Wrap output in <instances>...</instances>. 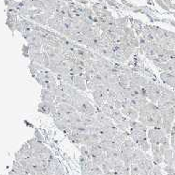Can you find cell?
Returning <instances> with one entry per match:
<instances>
[{
    "label": "cell",
    "instance_id": "277c9868",
    "mask_svg": "<svg viewBox=\"0 0 175 175\" xmlns=\"http://www.w3.org/2000/svg\"><path fill=\"white\" fill-rule=\"evenodd\" d=\"M41 101H46V102H53L55 100V95L53 94V92L48 90L46 88H43L41 90Z\"/></svg>",
    "mask_w": 175,
    "mask_h": 175
},
{
    "label": "cell",
    "instance_id": "d6986e66",
    "mask_svg": "<svg viewBox=\"0 0 175 175\" xmlns=\"http://www.w3.org/2000/svg\"><path fill=\"white\" fill-rule=\"evenodd\" d=\"M169 24H171L173 27H175V20H169Z\"/></svg>",
    "mask_w": 175,
    "mask_h": 175
},
{
    "label": "cell",
    "instance_id": "8fae6325",
    "mask_svg": "<svg viewBox=\"0 0 175 175\" xmlns=\"http://www.w3.org/2000/svg\"><path fill=\"white\" fill-rule=\"evenodd\" d=\"M52 116H53V119H56V120H62V119H64V118L67 117V115H66V114H65L62 111L58 110V109H57L56 112L54 113L53 115H52Z\"/></svg>",
    "mask_w": 175,
    "mask_h": 175
},
{
    "label": "cell",
    "instance_id": "7a4b0ae2",
    "mask_svg": "<svg viewBox=\"0 0 175 175\" xmlns=\"http://www.w3.org/2000/svg\"><path fill=\"white\" fill-rule=\"evenodd\" d=\"M129 80H130L131 83H134V84L140 85L141 87H144V86H146L147 84H148L150 79L148 77H146V76L140 75V74H138V73H134L133 76Z\"/></svg>",
    "mask_w": 175,
    "mask_h": 175
},
{
    "label": "cell",
    "instance_id": "30bf717a",
    "mask_svg": "<svg viewBox=\"0 0 175 175\" xmlns=\"http://www.w3.org/2000/svg\"><path fill=\"white\" fill-rule=\"evenodd\" d=\"M119 84H121L123 87H127L129 86V83H130V80L127 77V75H125L123 73H120L119 74Z\"/></svg>",
    "mask_w": 175,
    "mask_h": 175
},
{
    "label": "cell",
    "instance_id": "4fadbf2b",
    "mask_svg": "<svg viewBox=\"0 0 175 175\" xmlns=\"http://www.w3.org/2000/svg\"><path fill=\"white\" fill-rule=\"evenodd\" d=\"M129 44L131 47H133L135 49H138L140 47V42H139V39H138V37H135V39H132V40H129Z\"/></svg>",
    "mask_w": 175,
    "mask_h": 175
},
{
    "label": "cell",
    "instance_id": "5b68a950",
    "mask_svg": "<svg viewBox=\"0 0 175 175\" xmlns=\"http://www.w3.org/2000/svg\"><path fill=\"white\" fill-rule=\"evenodd\" d=\"M164 163L166 165L173 166V150L172 149H167L164 153Z\"/></svg>",
    "mask_w": 175,
    "mask_h": 175
},
{
    "label": "cell",
    "instance_id": "7c38bea8",
    "mask_svg": "<svg viewBox=\"0 0 175 175\" xmlns=\"http://www.w3.org/2000/svg\"><path fill=\"white\" fill-rule=\"evenodd\" d=\"M151 175H162L161 168L159 167V165L155 164L154 168H153V171H152V174Z\"/></svg>",
    "mask_w": 175,
    "mask_h": 175
},
{
    "label": "cell",
    "instance_id": "e0dca14e",
    "mask_svg": "<svg viewBox=\"0 0 175 175\" xmlns=\"http://www.w3.org/2000/svg\"><path fill=\"white\" fill-rule=\"evenodd\" d=\"M163 1H164V3H165L169 8H171V5H172L171 0H163Z\"/></svg>",
    "mask_w": 175,
    "mask_h": 175
},
{
    "label": "cell",
    "instance_id": "9c48e42d",
    "mask_svg": "<svg viewBox=\"0 0 175 175\" xmlns=\"http://www.w3.org/2000/svg\"><path fill=\"white\" fill-rule=\"evenodd\" d=\"M136 144L139 146V148L140 150H143V152H147V151H149L150 148H151V146L149 144V143L147 141V140H139V141H137Z\"/></svg>",
    "mask_w": 175,
    "mask_h": 175
},
{
    "label": "cell",
    "instance_id": "8992f818",
    "mask_svg": "<svg viewBox=\"0 0 175 175\" xmlns=\"http://www.w3.org/2000/svg\"><path fill=\"white\" fill-rule=\"evenodd\" d=\"M37 111L41 113H44V114H51V102L41 101L39 104Z\"/></svg>",
    "mask_w": 175,
    "mask_h": 175
},
{
    "label": "cell",
    "instance_id": "2e32d148",
    "mask_svg": "<svg viewBox=\"0 0 175 175\" xmlns=\"http://www.w3.org/2000/svg\"><path fill=\"white\" fill-rule=\"evenodd\" d=\"M112 107L114 109H118V110H121V109L123 108L122 107V101L121 100H119V99H116L113 101V104H112Z\"/></svg>",
    "mask_w": 175,
    "mask_h": 175
},
{
    "label": "cell",
    "instance_id": "52a82bcc",
    "mask_svg": "<svg viewBox=\"0 0 175 175\" xmlns=\"http://www.w3.org/2000/svg\"><path fill=\"white\" fill-rule=\"evenodd\" d=\"M113 107L112 106V105H110V104H108V103H104L103 105L99 108V110L105 114V115L107 116V117H110V118H112V110H113Z\"/></svg>",
    "mask_w": 175,
    "mask_h": 175
},
{
    "label": "cell",
    "instance_id": "ba28073f",
    "mask_svg": "<svg viewBox=\"0 0 175 175\" xmlns=\"http://www.w3.org/2000/svg\"><path fill=\"white\" fill-rule=\"evenodd\" d=\"M67 117H68L70 124H72V123H83V121H81V113H79L78 112L69 114V115H68Z\"/></svg>",
    "mask_w": 175,
    "mask_h": 175
},
{
    "label": "cell",
    "instance_id": "5bb4252c",
    "mask_svg": "<svg viewBox=\"0 0 175 175\" xmlns=\"http://www.w3.org/2000/svg\"><path fill=\"white\" fill-rule=\"evenodd\" d=\"M57 86H58L57 83H47L45 88L48 89V90H50V91H52V92H53L54 90L56 89Z\"/></svg>",
    "mask_w": 175,
    "mask_h": 175
},
{
    "label": "cell",
    "instance_id": "6da1fadb",
    "mask_svg": "<svg viewBox=\"0 0 175 175\" xmlns=\"http://www.w3.org/2000/svg\"><path fill=\"white\" fill-rule=\"evenodd\" d=\"M73 86L79 91L85 92L87 90L86 87V81L84 79V73H81L79 75H75L73 79Z\"/></svg>",
    "mask_w": 175,
    "mask_h": 175
},
{
    "label": "cell",
    "instance_id": "3957f363",
    "mask_svg": "<svg viewBox=\"0 0 175 175\" xmlns=\"http://www.w3.org/2000/svg\"><path fill=\"white\" fill-rule=\"evenodd\" d=\"M121 112L125 116H127L129 120H138L139 118V112L131 107L122 108Z\"/></svg>",
    "mask_w": 175,
    "mask_h": 175
},
{
    "label": "cell",
    "instance_id": "9a60e30c",
    "mask_svg": "<svg viewBox=\"0 0 175 175\" xmlns=\"http://www.w3.org/2000/svg\"><path fill=\"white\" fill-rule=\"evenodd\" d=\"M107 81H108L109 84H117V83H119V77H118V76H111Z\"/></svg>",
    "mask_w": 175,
    "mask_h": 175
},
{
    "label": "cell",
    "instance_id": "ac0fdd59",
    "mask_svg": "<svg viewBox=\"0 0 175 175\" xmlns=\"http://www.w3.org/2000/svg\"><path fill=\"white\" fill-rule=\"evenodd\" d=\"M146 1H147V4L151 5V6H154V5H155L154 0H146Z\"/></svg>",
    "mask_w": 175,
    "mask_h": 175
}]
</instances>
